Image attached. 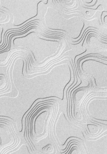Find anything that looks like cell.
I'll list each match as a JSON object with an SVG mask.
<instances>
[{
  "mask_svg": "<svg viewBox=\"0 0 107 154\" xmlns=\"http://www.w3.org/2000/svg\"><path fill=\"white\" fill-rule=\"evenodd\" d=\"M68 154H80V152L78 148H74Z\"/></svg>",
  "mask_w": 107,
  "mask_h": 154,
  "instance_id": "obj_2",
  "label": "cell"
},
{
  "mask_svg": "<svg viewBox=\"0 0 107 154\" xmlns=\"http://www.w3.org/2000/svg\"><path fill=\"white\" fill-rule=\"evenodd\" d=\"M54 146L52 145H48V146H47L44 148L43 149V150L45 152L47 153H52L54 152Z\"/></svg>",
  "mask_w": 107,
  "mask_h": 154,
  "instance_id": "obj_1",
  "label": "cell"
}]
</instances>
